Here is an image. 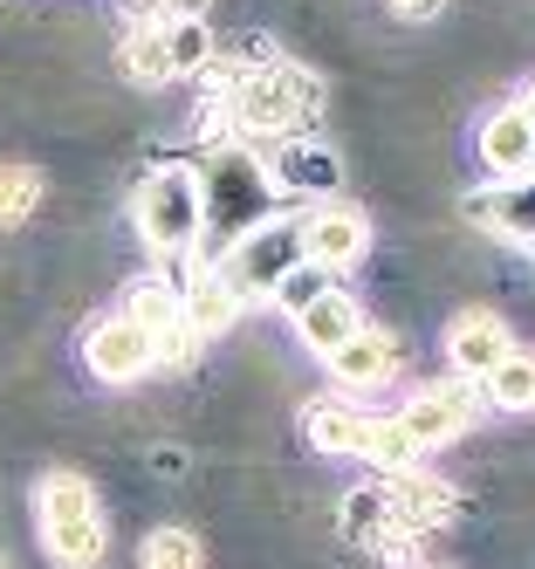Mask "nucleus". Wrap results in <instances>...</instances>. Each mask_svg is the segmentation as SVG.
I'll use <instances>...</instances> for the list:
<instances>
[{"label":"nucleus","instance_id":"obj_5","mask_svg":"<svg viewBox=\"0 0 535 569\" xmlns=\"http://www.w3.org/2000/svg\"><path fill=\"white\" fill-rule=\"evenodd\" d=\"M474 412H480V378H453V385L419 391V398H412L405 412H392V419L405 426V439L419 446V453H433V446L460 439V432L474 426Z\"/></svg>","mask_w":535,"mask_h":569},{"label":"nucleus","instance_id":"obj_3","mask_svg":"<svg viewBox=\"0 0 535 569\" xmlns=\"http://www.w3.org/2000/svg\"><path fill=\"white\" fill-rule=\"evenodd\" d=\"M138 240L151 254H192L206 233V199H199V172L192 166H158L145 172L138 199H131Z\"/></svg>","mask_w":535,"mask_h":569},{"label":"nucleus","instance_id":"obj_16","mask_svg":"<svg viewBox=\"0 0 535 569\" xmlns=\"http://www.w3.org/2000/svg\"><path fill=\"white\" fill-rule=\"evenodd\" d=\"M357 296H344V289H329V296H316L303 316H296V330H303V343L316 350V357H329V350H337L350 330H357Z\"/></svg>","mask_w":535,"mask_h":569},{"label":"nucleus","instance_id":"obj_12","mask_svg":"<svg viewBox=\"0 0 535 569\" xmlns=\"http://www.w3.org/2000/svg\"><path fill=\"white\" fill-rule=\"evenodd\" d=\"M268 179H275L281 192H337L344 166H337V151H323L316 138H288V144L275 151Z\"/></svg>","mask_w":535,"mask_h":569},{"label":"nucleus","instance_id":"obj_17","mask_svg":"<svg viewBox=\"0 0 535 569\" xmlns=\"http://www.w3.org/2000/svg\"><path fill=\"white\" fill-rule=\"evenodd\" d=\"M344 536L364 542V549H385L398 536V515H392L385 487H350V495H344Z\"/></svg>","mask_w":535,"mask_h":569},{"label":"nucleus","instance_id":"obj_8","mask_svg":"<svg viewBox=\"0 0 535 569\" xmlns=\"http://www.w3.org/2000/svg\"><path fill=\"white\" fill-rule=\"evenodd\" d=\"M82 363H90L97 385H138L151 371V337L123 316H103V322H90V337H82Z\"/></svg>","mask_w":535,"mask_h":569},{"label":"nucleus","instance_id":"obj_4","mask_svg":"<svg viewBox=\"0 0 535 569\" xmlns=\"http://www.w3.org/2000/svg\"><path fill=\"white\" fill-rule=\"evenodd\" d=\"M303 261V240H296V220H275V227H247L234 248H227V261H220V274H227V289L240 296V302H255V296H275V281Z\"/></svg>","mask_w":535,"mask_h":569},{"label":"nucleus","instance_id":"obj_20","mask_svg":"<svg viewBox=\"0 0 535 569\" xmlns=\"http://www.w3.org/2000/svg\"><path fill=\"white\" fill-rule=\"evenodd\" d=\"M357 453H364L370 467H392V473H405V467H419V460H426L419 446L405 439L398 419H364V446H357Z\"/></svg>","mask_w":535,"mask_h":569},{"label":"nucleus","instance_id":"obj_9","mask_svg":"<svg viewBox=\"0 0 535 569\" xmlns=\"http://www.w3.org/2000/svg\"><path fill=\"white\" fill-rule=\"evenodd\" d=\"M508 322L494 316V309H460L446 322V363H453V378H487L494 363L508 357Z\"/></svg>","mask_w":535,"mask_h":569},{"label":"nucleus","instance_id":"obj_26","mask_svg":"<svg viewBox=\"0 0 535 569\" xmlns=\"http://www.w3.org/2000/svg\"><path fill=\"white\" fill-rule=\"evenodd\" d=\"M385 8H392L398 21H433V14L446 8V0H385Z\"/></svg>","mask_w":535,"mask_h":569},{"label":"nucleus","instance_id":"obj_24","mask_svg":"<svg viewBox=\"0 0 535 569\" xmlns=\"http://www.w3.org/2000/svg\"><path fill=\"white\" fill-rule=\"evenodd\" d=\"M199 350H206V337L192 330L186 316H179V322H172L165 337H151V363H165V371H186V363H192Z\"/></svg>","mask_w":535,"mask_h":569},{"label":"nucleus","instance_id":"obj_1","mask_svg":"<svg viewBox=\"0 0 535 569\" xmlns=\"http://www.w3.org/2000/svg\"><path fill=\"white\" fill-rule=\"evenodd\" d=\"M34 528H41V549H49L62 569H97L110 549V528H103V501L97 487L56 467L34 480Z\"/></svg>","mask_w":535,"mask_h":569},{"label":"nucleus","instance_id":"obj_23","mask_svg":"<svg viewBox=\"0 0 535 569\" xmlns=\"http://www.w3.org/2000/svg\"><path fill=\"white\" fill-rule=\"evenodd\" d=\"M316 296H329V274H323V268H309V261H296V268L275 281V309H288V316H303Z\"/></svg>","mask_w":535,"mask_h":569},{"label":"nucleus","instance_id":"obj_14","mask_svg":"<svg viewBox=\"0 0 535 569\" xmlns=\"http://www.w3.org/2000/svg\"><path fill=\"white\" fill-rule=\"evenodd\" d=\"M179 309H186V322H192L199 337H220L247 302L227 289V274H220V268H199V274H192V289H179Z\"/></svg>","mask_w":535,"mask_h":569},{"label":"nucleus","instance_id":"obj_21","mask_svg":"<svg viewBox=\"0 0 535 569\" xmlns=\"http://www.w3.org/2000/svg\"><path fill=\"white\" fill-rule=\"evenodd\" d=\"M41 172L34 166H0V227H14V220H28L34 207H41Z\"/></svg>","mask_w":535,"mask_h":569},{"label":"nucleus","instance_id":"obj_2","mask_svg":"<svg viewBox=\"0 0 535 569\" xmlns=\"http://www.w3.org/2000/svg\"><path fill=\"white\" fill-rule=\"evenodd\" d=\"M220 103H227L240 138H275V131L309 124V117L323 110V83L309 69H296V62H261V69L234 76Z\"/></svg>","mask_w":535,"mask_h":569},{"label":"nucleus","instance_id":"obj_15","mask_svg":"<svg viewBox=\"0 0 535 569\" xmlns=\"http://www.w3.org/2000/svg\"><path fill=\"white\" fill-rule=\"evenodd\" d=\"M480 398L502 412H535V343H508V357L480 378Z\"/></svg>","mask_w":535,"mask_h":569},{"label":"nucleus","instance_id":"obj_13","mask_svg":"<svg viewBox=\"0 0 535 569\" xmlns=\"http://www.w3.org/2000/svg\"><path fill=\"white\" fill-rule=\"evenodd\" d=\"M364 419L370 412H357L350 398H309L303 405V432H309L316 453H357V446H364Z\"/></svg>","mask_w":535,"mask_h":569},{"label":"nucleus","instance_id":"obj_19","mask_svg":"<svg viewBox=\"0 0 535 569\" xmlns=\"http://www.w3.org/2000/svg\"><path fill=\"white\" fill-rule=\"evenodd\" d=\"M117 316H123V322H138L145 337H165L186 309H179V289H172V281L145 274V281H131V289H123V309H117Z\"/></svg>","mask_w":535,"mask_h":569},{"label":"nucleus","instance_id":"obj_27","mask_svg":"<svg viewBox=\"0 0 535 569\" xmlns=\"http://www.w3.org/2000/svg\"><path fill=\"white\" fill-rule=\"evenodd\" d=\"M515 110H522V117H528V131H535V83H528V97H522V103H515Z\"/></svg>","mask_w":535,"mask_h":569},{"label":"nucleus","instance_id":"obj_6","mask_svg":"<svg viewBox=\"0 0 535 569\" xmlns=\"http://www.w3.org/2000/svg\"><path fill=\"white\" fill-rule=\"evenodd\" d=\"M296 240H303V261H309V268L337 274V268L364 261V248H370V220H364L357 207H344V199H323V207H309V213L296 220Z\"/></svg>","mask_w":535,"mask_h":569},{"label":"nucleus","instance_id":"obj_7","mask_svg":"<svg viewBox=\"0 0 535 569\" xmlns=\"http://www.w3.org/2000/svg\"><path fill=\"white\" fill-rule=\"evenodd\" d=\"M199 199H206V227H227L234 240L247 233V220L261 213V166L240 151H220L199 179Z\"/></svg>","mask_w":535,"mask_h":569},{"label":"nucleus","instance_id":"obj_10","mask_svg":"<svg viewBox=\"0 0 535 569\" xmlns=\"http://www.w3.org/2000/svg\"><path fill=\"white\" fill-rule=\"evenodd\" d=\"M329 363V378H337L344 391H385L398 378V343L385 330H370V322H357V330L323 357Z\"/></svg>","mask_w":535,"mask_h":569},{"label":"nucleus","instance_id":"obj_22","mask_svg":"<svg viewBox=\"0 0 535 569\" xmlns=\"http://www.w3.org/2000/svg\"><path fill=\"white\" fill-rule=\"evenodd\" d=\"M199 542L186 536V528H151L145 536V569H199Z\"/></svg>","mask_w":535,"mask_h":569},{"label":"nucleus","instance_id":"obj_25","mask_svg":"<svg viewBox=\"0 0 535 569\" xmlns=\"http://www.w3.org/2000/svg\"><path fill=\"white\" fill-rule=\"evenodd\" d=\"M206 14V0H123V28H151V21H179Z\"/></svg>","mask_w":535,"mask_h":569},{"label":"nucleus","instance_id":"obj_18","mask_svg":"<svg viewBox=\"0 0 535 569\" xmlns=\"http://www.w3.org/2000/svg\"><path fill=\"white\" fill-rule=\"evenodd\" d=\"M117 69L131 76V83L158 90V83H172V56H165V28H123V42H117Z\"/></svg>","mask_w":535,"mask_h":569},{"label":"nucleus","instance_id":"obj_11","mask_svg":"<svg viewBox=\"0 0 535 569\" xmlns=\"http://www.w3.org/2000/svg\"><path fill=\"white\" fill-rule=\"evenodd\" d=\"M480 166L502 179V186L535 179V131H528V117H522L515 103H502V110L480 124Z\"/></svg>","mask_w":535,"mask_h":569}]
</instances>
